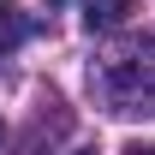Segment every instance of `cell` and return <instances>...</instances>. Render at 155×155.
Segmentation results:
<instances>
[{
  "label": "cell",
  "instance_id": "cell-5",
  "mask_svg": "<svg viewBox=\"0 0 155 155\" xmlns=\"http://www.w3.org/2000/svg\"><path fill=\"white\" fill-rule=\"evenodd\" d=\"M84 155H90V149H84Z\"/></svg>",
  "mask_w": 155,
  "mask_h": 155
},
{
  "label": "cell",
  "instance_id": "cell-4",
  "mask_svg": "<svg viewBox=\"0 0 155 155\" xmlns=\"http://www.w3.org/2000/svg\"><path fill=\"white\" fill-rule=\"evenodd\" d=\"M125 155H155V143H131V149H125Z\"/></svg>",
  "mask_w": 155,
  "mask_h": 155
},
{
  "label": "cell",
  "instance_id": "cell-2",
  "mask_svg": "<svg viewBox=\"0 0 155 155\" xmlns=\"http://www.w3.org/2000/svg\"><path fill=\"white\" fill-rule=\"evenodd\" d=\"M137 12V0H84V24L90 30H119Z\"/></svg>",
  "mask_w": 155,
  "mask_h": 155
},
{
  "label": "cell",
  "instance_id": "cell-3",
  "mask_svg": "<svg viewBox=\"0 0 155 155\" xmlns=\"http://www.w3.org/2000/svg\"><path fill=\"white\" fill-rule=\"evenodd\" d=\"M24 36H30V24H24V12L12 6V0H0V54H6V48H18Z\"/></svg>",
  "mask_w": 155,
  "mask_h": 155
},
{
  "label": "cell",
  "instance_id": "cell-1",
  "mask_svg": "<svg viewBox=\"0 0 155 155\" xmlns=\"http://www.w3.org/2000/svg\"><path fill=\"white\" fill-rule=\"evenodd\" d=\"M96 84L114 101V114H155V42H131V48L107 54Z\"/></svg>",
  "mask_w": 155,
  "mask_h": 155
}]
</instances>
